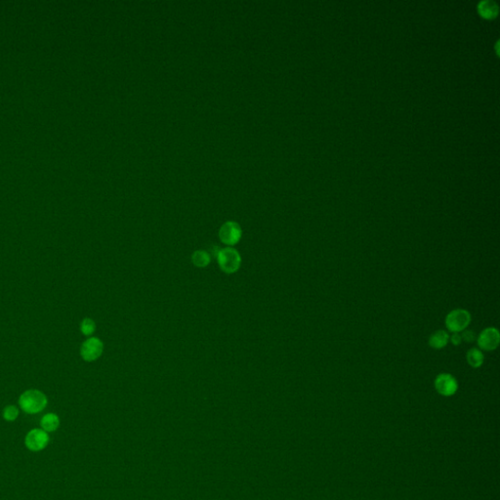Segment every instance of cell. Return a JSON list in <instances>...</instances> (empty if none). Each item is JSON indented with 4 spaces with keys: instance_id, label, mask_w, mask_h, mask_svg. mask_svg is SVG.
<instances>
[{
    "instance_id": "4",
    "label": "cell",
    "mask_w": 500,
    "mask_h": 500,
    "mask_svg": "<svg viewBox=\"0 0 500 500\" xmlns=\"http://www.w3.org/2000/svg\"><path fill=\"white\" fill-rule=\"evenodd\" d=\"M104 352V343L98 337H90L80 346V356L83 360L91 362L98 360Z\"/></svg>"
},
{
    "instance_id": "1",
    "label": "cell",
    "mask_w": 500,
    "mask_h": 500,
    "mask_svg": "<svg viewBox=\"0 0 500 500\" xmlns=\"http://www.w3.org/2000/svg\"><path fill=\"white\" fill-rule=\"evenodd\" d=\"M47 396L38 389L27 390L19 398L21 408L29 414L40 413L47 406Z\"/></svg>"
},
{
    "instance_id": "3",
    "label": "cell",
    "mask_w": 500,
    "mask_h": 500,
    "mask_svg": "<svg viewBox=\"0 0 500 500\" xmlns=\"http://www.w3.org/2000/svg\"><path fill=\"white\" fill-rule=\"evenodd\" d=\"M471 321V315L464 309H455L448 313L445 318V326L452 333L465 330Z\"/></svg>"
},
{
    "instance_id": "6",
    "label": "cell",
    "mask_w": 500,
    "mask_h": 500,
    "mask_svg": "<svg viewBox=\"0 0 500 500\" xmlns=\"http://www.w3.org/2000/svg\"><path fill=\"white\" fill-rule=\"evenodd\" d=\"M49 442L48 433L42 429L31 430L25 439L26 446L32 451H40L47 446Z\"/></svg>"
},
{
    "instance_id": "15",
    "label": "cell",
    "mask_w": 500,
    "mask_h": 500,
    "mask_svg": "<svg viewBox=\"0 0 500 500\" xmlns=\"http://www.w3.org/2000/svg\"><path fill=\"white\" fill-rule=\"evenodd\" d=\"M2 415H3V418L8 422L15 421L19 416V409L16 405L9 404V405L4 407Z\"/></svg>"
},
{
    "instance_id": "10",
    "label": "cell",
    "mask_w": 500,
    "mask_h": 500,
    "mask_svg": "<svg viewBox=\"0 0 500 500\" xmlns=\"http://www.w3.org/2000/svg\"><path fill=\"white\" fill-rule=\"evenodd\" d=\"M449 341V335L444 330L435 331L429 338V345L435 350L442 349Z\"/></svg>"
},
{
    "instance_id": "11",
    "label": "cell",
    "mask_w": 500,
    "mask_h": 500,
    "mask_svg": "<svg viewBox=\"0 0 500 500\" xmlns=\"http://www.w3.org/2000/svg\"><path fill=\"white\" fill-rule=\"evenodd\" d=\"M466 360H467V362L469 363V365L477 368V367H480V365L482 364L484 358H483L482 353L479 349L472 348L467 352Z\"/></svg>"
},
{
    "instance_id": "8",
    "label": "cell",
    "mask_w": 500,
    "mask_h": 500,
    "mask_svg": "<svg viewBox=\"0 0 500 500\" xmlns=\"http://www.w3.org/2000/svg\"><path fill=\"white\" fill-rule=\"evenodd\" d=\"M435 388L441 396L449 397L455 394L458 388L456 379L449 373H440L435 380Z\"/></svg>"
},
{
    "instance_id": "5",
    "label": "cell",
    "mask_w": 500,
    "mask_h": 500,
    "mask_svg": "<svg viewBox=\"0 0 500 500\" xmlns=\"http://www.w3.org/2000/svg\"><path fill=\"white\" fill-rule=\"evenodd\" d=\"M241 235L242 231L240 225L234 221L224 223L219 230L221 241L229 247L236 245L240 241Z\"/></svg>"
},
{
    "instance_id": "17",
    "label": "cell",
    "mask_w": 500,
    "mask_h": 500,
    "mask_svg": "<svg viewBox=\"0 0 500 500\" xmlns=\"http://www.w3.org/2000/svg\"><path fill=\"white\" fill-rule=\"evenodd\" d=\"M449 340L450 342L455 345V346H458L459 344H461L462 342V338H461V335L459 333H453L450 337H449Z\"/></svg>"
},
{
    "instance_id": "13",
    "label": "cell",
    "mask_w": 500,
    "mask_h": 500,
    "mask_svg": "<svg viewBox=\"0 0 500 500\" xmlns=\"http://www.w3.org/2000/svg\"><path fill=\"white\" fill-rule=\"evenodd\" d=\"M192 261L198 268H205L211 262L210 254L204 250H197L192 256Z\"/></svg>"
},
{
    "instance_id": "14",
    "label": "cell",
    "mask_w": 500,
    "mask_h": 500,
    "mask_svg": "<svg viewBox=\"0 0 500 500\" xmlns=\"http://www.w3.org/2000/svg\"><path fill=\"white\" fill-rule=\"evenodd\" d=\"M96 330V323L90 318H85L80 322V331L85 336H91Z\"/></svg>"
},
{
    "instance_id": "2",
    "label": "cell",
    "mask_w": 500,
    "mask_h": 500,
    "mask_svg": "<svg viewBox=\"0 0 500 500\" xmlns=\"http://www.w3.org/2000/svg\"><path fill=\"white\" fill-rule=\"evenodd\" d=\"M221 270L226 274H234L240 270L241 257L240 252L234 247L219 249L215 256Z\"/></svg>"
},
{
    "instance_id": "16",
    "label": "cell",
    "mask_w": 500,
    "mask_h": 500,
    "mask_svg": "<svg viewBox=\"0 0 500 500\" xmlns=\"http://www.w3.org/2000/svg\"><path fill=\"white\" fill-rule=\"evenodd\" d=\"M461 338H462V340H464L467 343H472L476 340V334L472 330H463Z\"/></svg>"
},
{
    "instance_id": "9",
    "label": "cell",
    "mask_w": 500,
    "mask_h": 500,
    "mask_svg": "<svg viewBox=\"0 0 500 500\" xmlns=\"http://www.w3.org/2000/svg\"><path fill=\"white\" fill-rule=\"evenodd\" d=\"M40 425H41L42 430H44L45 432H47V433L54 432L60 426V418L56 413L49 412V413L42 416V418L40 420Z\"/></svg>"
},
{
    "instance_id": "12",
    "label": "cell",
    "mask_w": 500,
    "mask_h": 500,
    "mask_svg": "<svg viewBox=\"0 0 500 500\" xmlns=\"http://www.w3.org/2000/svg\"><path fill=\"white\" fill-rule=\"evenodd\" d=\"M480 14L486 18H492L497 14V5L493 1H481L479 4Z\"/></svg>"
},
{
    "instance_id": "7",
    "label": "cell",
    "mask_w": 500,
    "mask_h": 500,
    "mask_svg": "<svg viewBox=\"0 0 500 500\" xmlns=\"http://www.w3.org/2000/svg\"><path fill=\"white\" fill-rule=\"evenodd\" d=\"M478 346L481 350L484 351H493L495 350L500 342V335L498 330L494 327H487L483 329L478 338Z\"/></svg>"
}]
</instances>
